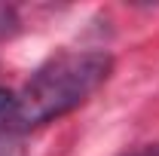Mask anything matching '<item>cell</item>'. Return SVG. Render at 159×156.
<instances>
[{
	"mask_svg": "<svg viewBox=\"0 0 159 156\" xmlns=\"http://www.w3.org/2000/svg\"><path fill=\"white\" fill-rule=\"evenodd\" d=\"M110 74H113V58L101 49L58 52L43 67H37L31 80L21 86L6 129L28 132L74 113L110 80Z\"/></svg>",
	"mask_w": 159,
	"mask_h": 156,
	"instance_id": "1",
	"label": "cell"
},
{
	"mask_svg": "<svg viewBox=\"0 0 159 156\" xmlns=\"http://www.w3.org/2000/svg\"><path fill=\"white\" fill-rule=\"evenodd\" d=\"M0 156H21L19 132H12V129H3L0 132Z\"/></svg>",
	"mask_w": 159,
	"mask_h": 156,
	"instance_id": "2",
	"label": "cell"
},
{
	"mask_svg": "<svg viewBox=\"0 0 159 156\" xmlns=\"http://www.w3.org/2000/svg\"><path fill=\"white\" fill-rule=\"evenodd\" d=\"M12 107H16V92H9V89L0 86V122H9Z\"/></svg>",
	"mask_w": 159,
	"mask_h": 156,
	"instance_id": "3",
	"label": "cell"
},
{
	"mask_svg": "<svg viewBox=\"0 0 159 156\" xmlns=\"http://www.w3.org/2000/svg\"><path fill=\"white\" fill-rule=\"evenodd\" d=\"M16 31V16H12V9H6V6H0V40L9 37Z\"/></svg>",
	"mask_w": 159,
	"mask_h": 156,
	"instance_id": "4",
	"label": "cell"
},
{
	"mask_svg": "<svg viewBox=\"0 0 159 156\" xmlns=\"http://www.w3.org/2000/svg\"><path fill=\"white\" fill-rule=\"evenodd\" d=\"M122 156H159V144H147V147H138V150L122 153Z\"/></svg>",
	"mask_w": 159,
	"mask_h": 156,
	"instance_id": "5",
	"label": "cell"
}]
</instances>
